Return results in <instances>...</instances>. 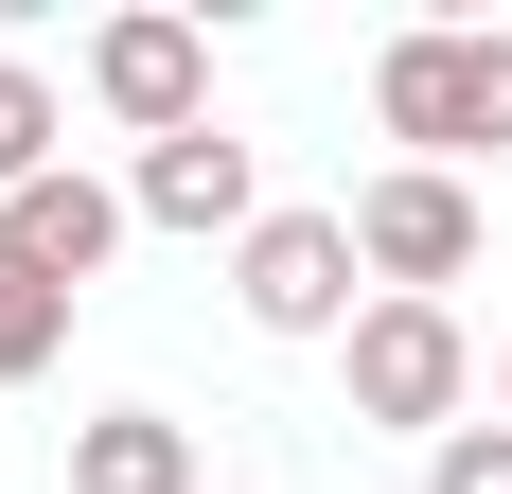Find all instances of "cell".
<instances>
[{"label":"cell","instance_id":"cell-9","mask_svg":"<svg viewBox=\"0 0 512 494\" xmlns=\"http://www.w3.org/2000/svg\"><path fill=\"white\" fill-rule=\"evenodd\" d=\"M53 353H71V283H36V265H0V389H36Z\"/></svg>","mask_w":512,"mask_h":494},{"label":"cell","instance_id":"cell-12","mask_svg":"<svg viewBox=\"0 0 512 494\" xmlns=\"http://www.w3.org/2000/svg\"><path fill=\"white\" fill-rule=\"evenodd\" d=\"M495 424H512V336H495Z\"/></svg>","mask_w":512,"mask_h":494},{"label":"cell","instance_id":"cell-4","mask_svg":"<svg viewBox=\"0 0 512 494\" xmlns=\"http://www.w3.org/2000/svg\"><path fill=\"white\" fill-rule=\"evenodd\" d=\"M354 265H371L389 300H442V283L477 265V195L442 177V159H389V177L354 195Z\"/></svg>","mask_w":512,"mask_h":494},{"label":"cell","instance_id":"cell-5","mask_svg":"<svg viewBox=\"0 0 512 494\" xmlns=\"http://www.w3.org/2000/svg\"><path fill=\"white\" fill-rule=\"evenodd\" d=\"M89 89H106V124L195 142V124H212V36H195V18H106V36H89Z\"/></svg>","mask_w":512,"mask_h":494},{"label":"cell","instance_id":"cell-6","mask_svg":"<svg viewBox=\"0 0 512 494\" xmlns=\"http://www.w3.org/2000/svg\"><path fill=\"white\" fill-rule=\"evenodd\" d=\"M124 212H142V230H265V177H248V142H230V124H195V142H142V177H124Z\"/></svg>","mask_w":512,"mask_h":494},{"label":"cell","instance_id":"cell-2","mask_svg":"<svg viewBox=\"0 0 512 494\" xmlns=\"http://www.w3.org/2000/svg\"><path fill=\"white\" fill-rule=\"evenodd\" d=\"M354 424H389V442H460V389H477V336L442 318V300H371L354 336Z\"/></svg>","mask_w":512,"mask_h":494},{"label":"cell","instance_id":"cell-10","mask_svg":"<svg viewBox=\"0 0 512 494\" xmlns=\"http://www.w3.org/2000/svg\"><path fill=\"white\" fill-rule=\"evenodd\" d=\"M36 177H53V89L0 53V195H36Z\"/></svg>","mask_w":512,"mask_h":494},{"label":"cell","instance_id":"cell-8","mask_svg":"<svg viewBox=\"0 0 512 494\" xmlns=\"http://www.w3.org/2000/svg\"><path fill=\"white\" fill-rule=\"evenodd\" d=\"M71 494H195V424H159V406L71 424Z\"/></svg>","mask_w":512,"mask_h":494},{"label":"cell","instance_id":"cell-11","mask_svg":"<svg viewBox=\"0 0 512 494\" xmlns=\"http://www.w3.org/2000/svg\"><path fill=\"white\" fill-rule=\"evenodd\" d=\"M424 494H512V424H460V442L424 459Z\"/></svg>","mask_w":512,"mask_h":494},{"label":"cell","instance_id":"cell-7","mask_svg":"<svg viewBox=\"0 0 512 494\" xmlns=\"http://www.w3.org/2000/svg\"><path fill=\"white\" fill-rule=\"evenodd\" d=\"M124 230H142V212L106 195V177H71V159H53L36 195H0V265H36V283H71V300H89V265H106Z\"/></svg>","mask_w":512,"mask_h":494},{"label":"cell","instance_id":"cell-3","mask_svg":"<svg viewBox=\"0 0 512 494\" xmlns=\"http://www.w3.org/2000/svg\"><path fill=\"white\" fill-rule=\"evenodd\" d=\"M354 283H371V265H354V212H265V230L230 247V300H248L265 336H354V318H371Z\"/></svg>","mask_w":512,"mask_h":494},{"label":"cell","instance_id":"cell-1","mask_svg":"<svg viewBox=\"0 0 512 494\" xmlns=\"http://www.w3.org/2000/svg\"><path fill=\"white\" fill-rule=\"evenodd\" d=\"M371 124L407 159H512V36H460V18H424V36H389L371 53Z\"/></svg>","mask_w":512,"mask_h":494}]
</instances>
